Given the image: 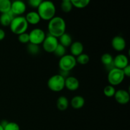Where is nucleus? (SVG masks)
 Returning <instances> with one entry per match:
<instances>
[{
    "mask_svg": "<svg viewBox=\"0 0 130 130\" xmlns=\"http://www.w3.org/2000/svg\"><path fill=\"white\" fill-rule=\"evenodd\" d=\"M53 53H54L56 57L61 58V57H62L63 56H64L66 55V48H65L64 46H63L61 45V44H60L58 43V46L55 48Z\"/></svg>",
    "mask_w": 130,
    "mask_h": 130,
    "instance_id": "26",
    "label": "nucleus"
},
{
    "mask_svg": "<svg viewBox=\"0 0 130 130\" xmlns=\"http://www.w3.org/2000/svg\"><path fill=\"white\" fill-rule=\"evenodd\" d=\"M124 73L123 70L118 68H113L109 71L107 75V80L110 85L118 86L123 83L124 79Z\"/></svg>",
    "mask_w": 130,
    "mask_h": 130,
    "instance_id": "5",
    "label": "nucleus"
},
{
    "mask_svg": "<svg viewBox=\"0 0 130 130\" xmlns=\"http://www.w3.org/2000/svg\"><path fill=\"white\" fill-rule=\"evenodd\" d=\"M85 104V100L82 96L77 95L75 96L71 99V105L73 109H80Z\"/></svg>",
    "mask_w": 130,
    "mask_h": 130,
    "instance_id": "18",
    "label": "nucleus"
},
{
    "mask_svg": "<svg viewBox=\"0 0 130 130\" xmlns=\"http://www.w3.org/2000/svg\"><path fill=\"white\" fill-rule=\"evenodd\" d=\"M37 9V12L41 20L49 21L55 16L56 6L52 1L44 0Z\"/></svg>",
    "mask_w": 130,
    "mask_h": 130,
    "instance_id": "2",
    "label": "nucleus"
},
{
    "mask_svg": "<svg viewBox=\"0 0 130 130\" xmlns=\"http://www.w3.org/2000/svg\"><path fill=\"white\" fill-rule=\"evenodd\" d=\"M44 0H28V4L29 6L33 8H38Z\"/></svg>",
    "mask_w": 130,
    "mask_h": 130,
    "instance_id": "30",
    "label": "nucleus"
},
{
    "mask_svg": "<svg viewBox=\"0 0 130 130\" xmlns=\"http://www.w3.org/2000/svg\"><path fill=\"white\" fill-rule=\"evenodd\" d=\"M11 5V0H0V13H5L10 11Z\"/></svg>",
    "mask_w": 130,
    "mask_h": 130,
    "instance_id": "22",
    "label": "nucleus"
},
{
    "mask_svg": "<svg viewBox=\"0 0 130 130\" xmlns=\"http://www.w3.org/2000/svg\"><path fill=\"white\" fill-rule=\"evenodd\" d=\"M69 74H70V72H69V71H62V70H60L59 74L60 75V76H62V77H64L65 79H66V77H67L69 76Z\"/></svg>",
    "mask_w": 130,
    "mask_h": 130,
    "instance_id": "32",
    "label": "nucleus"
},
{
    "mask_svg": "<svg viewBox=\"0 0 130 130\" xmlns=\"http://www.w3.org/2000/svg\"><path fill=\"white\" fill-rule=\"evenodd\" d=\"M123 72L124 73V75L125 77H129L130 76V66L128 65L126 67H124L123 69Z\"/></svg>",
    "mask_w": 130,
    "mask_h": 130,
    "instance_id": "31",
    "label": "nucleus"
},
{
    "mask_svg": "<svg viewBox=\"0 0 130 130\" xmlns=\"http://www.w3.org/2000/svg\"><path fill=\"white\" fill-rule=\"evenodd\" d=\"M0 130H4V128H3V127L1 125V124H0Z\"/></svg>",
    "mask_w": 130,
    "mask_h": 130,
    "instance_id": "35",
    "label": "nucleus"
},
{
    "mask_svg": "<svg viewBox=\"0 0 130 130\" xmlns=\"http://www.w3.org/2000/svg\"><path fill=\"white\" fill-rule=\"evenodd\" d=\"M72 3L71 1H62L60 5V8L62 11L64 13H69L72 10Z\"/></svg>",
    "mask_w": 130,
    "mask_h": 130,
    "instance_id": "27",
    "label": "nucleus"
},
{
    "mask_svg": "<svg viewBox=\"0 0 130 130\" xmlns=\"http://www.w3.org/2000/svg\"><path fill=\"white\" fill-rule=\"evenodd\" d=\"M58 44V38L53 36L52 35H50L49 34L46 36V38L43 41L42 45L43 48L46 52L47 53H53Z\"/></svg>",
    "mask_w": 130,
    "mask_h": 130,
    "instance_id": "8",
    "label": "nucleus"
},
{
    "mask_svg": "<svg viewBox=\"0 0 130 130\" xmlns=\"http://www.w3.org/2000/svg\"><path fill=\"white\" fill-rule=\"evenodd\" d=\"M29 43L37 45L42 44L46 36L45 32L40 28H34L32 29L29 33Z\"/></svg>",
    "mask_w": 130,
    "mask_h": 130,
    "instance_id": "7",
    "label": "nucleus"
},
{
    "mask_svg": "<svg viewBox=\"0 0 130 130\" xmlns=\"http://www.w3.org/2000/svg\"><path fill=\"white\" fill-rule=\"evenodd\" d=\"M76 62L80 65H86L90 61V57L86 53H81L76 58Z\"/></svg>",
    "mask_w": 130,
    "mask_h": 130,
    "instance_id": "24",
    "label": "nucleus"
},
{
    "mask_svg": "<svg viewBox=\"0 0 130 130\" xmlns=\"http://www.w3.org/2000/svg\"><path fill=\"white\" fill-rule=\"evenodd\" d=\"M25 18L28 24L30 25H37L41 20L38 13L35 11H29L26 14Z\"/></svg>",
    "mask_w": 130,
    "mask_h": 130,
    "instance_id": "15",
    "label": "nucleus"
},
{
    "mask_svg": "<svg viewBox=\"0 0 130 130\" xmlns=\"http://www.w3.org/2000/svg\"><path fill=\"white\" fill-rule=\"evenodd\" d=\"M84 50L83 44L79 41L72 42L71 45L70 46V52L71 55L74 57H77L81 53H83Z\"/></svg>",
    "mask_w": 130,
    "mask_h": 130,
    "instance_id": "14",
    "label": "nucleus"
},
{
    "mask_svg": "<svg viewBox=\"0 0 130 130\" xmlns=\"http://www.w3.org/2000/svg\"><path fill=\"white\" fill-rule=\"evenodd\" d=\"M48 30L50 35L58 38L66 32V21L61 17L55 16L48 21Z\"/></svg>",
    "mask_w": 130,
    "mask_h": 130,
    "instance_id": "1",
    "label": "nucleus"
},
{
    "mask_svg": "<svg viewBox=\"0 0 130 130\" xmlns=\"http://www.w3.org/2000/svg\"><path fill=\"white\" fill-rule=\"evenodd\" d=\"M116 91V90L115 87L110 85L105 86L104 89V94L105 95V96L109 98L113 97L115 95Z\"/></svg>",
    "mask_w": 130,
    "mask_h": 130,
    "instance_id": "25",
    "label": "nucleus"
},
{
    "mask_svg": "<svg viewBox=\"0 0 130 130\" xmlns=\"http://www.w3.org/2000/svg\"><path fill=\"white\" fill-rule=\"evenodd\" d=\"M27 9L26 5L22 0H14L11 2L10 11L14 16H22L25 12Z\"/></svg>",
    "mask_w": 130,
    "mask_h": 130,
    "instance_id": "9",
    "label": "nucleus"
},
{
    "mask_svg": "<svg viewBox=\"0 0 130 130\" xmlns=\"http://www.w3.org/2000/svg\"><path fill=\"white\" fill-rule=\"evenodd\" d=\"M69 100L65 96H61L58 98L57 100V107L60 111H64L68 108Z\"/></svg>",
    "mask_w": 130,
    "mask_h": 130,
    "instance_id": "20",
    "label": "nucleus"
},
{
    "mask_svg": "<svg viewBox=\"0 0 130 130\" xmlns=\"http://www.w3.org/2000/svg\"><path fill=\"white\" fill-rule=\"evenodd\" d=\"M59 40H58V43L65 48L69 47L72 43V39L71 36L68 33L65 32L64 34H62L61 36H60Z\"/></svg>",
    "mask_w": 130,
    "mask_h": 130,
    "instance_id": "19",
    "label": "nucleus"
},
{
    "mask_svg": "<svg viewBox=\"0 0 130 130\" xmlns=\"http://www.w3.org/2000/svg\"><path fill=\"white\" fill-rule=\"evenodd\" d=\"M76 57L72 56V55L66 54L64 56L60 58L58 62V67L60 70L66 71H70L73 69L76 66Z\"/></svg>",
    "mask_w": 130,
    "mask_h": 130,
    "instance_id": "6",
    "label": "nucleus"
},
{
    "mask_svg": "<svg viewBox=\"0 0 130 130\" xmlns=\"http://www.w3.org/2000/svg\"><path fill=\"white\" fill-rule=\"evenodd\" d=\"M115 100L118 104L121 105L127 104L130 100V95L128 91L123 89L116 90L114 95Z\"/></svg>",
    "mask_w": 130,
    "mask_h": 130,
    "instance_id": "10",
    "label": "nucleus"
},
{
    "mask_svg": "<svg viewBox=\"0 0 130 130\" xmlns=\"http://www.w3.org/2000/svg\"><path fill=\"white\" fill-rule=\"evenodd\" d=\"M11 32L19 36L22 33L26 32L29 27V24L24 16H15L13 19L10 25Z\"/></svg>",
    "mask_w": 130,
    "mask_h": 130,
    "instance_id": "3",
    "label": "nucleus"
},
{
    "mask_svg": "<svg viewBox=\"0 0 130 130\" xmlns=\"http://www.w3.org/2000/svg\"><path fill=\"white\" fill-rule=\"evenodd\" d=\"M62 1H71V0H62Z\"/></svg>",
    "mask_w": 130,
    "mask_h": 130,
    "instance_id": "36",
    "label": "nucleus"
},
{
    "mask_svg": "<svg viewBox=\"0 0 130 130\" xmlns=\"http://www.w3.org/2000/svg\"><path fill=\"white\" fill-rule=\"evenodd\" d=\"M4 130H20V126L15 122H8L4 127Z\"/></svg>",
    "mask_w": 130,
    "mask_h": 130,
    "instance_id": "29",
    "label": "nucleus"
},
{
    "mask_svg": "<svg viewBox=\"0 0 130 130\" xmlns=\"http://www.w3.org/2000/svg\"><path fill=\"white\" fill-rule=\"evenodd\" d=\"M112 46L113 49L117 52H123L126 47V42L125 39L121 36H116L112 39Z\"/></svg>",
    "mask_w": 130,
    "mask_h": 130,
    "instance_id": "11",
    "label": "nucleus"
},
{
    "mask_svg": "<svg viewBox=\"0 0 130 130\" xmlns=\"http://www.w3.org/2000/svg\"><path fill=\"white\" fill-rule=\"evenodd\" d=\"M73 7L78 9H83L86 8L91 2V0H71Z\"/></svg>",
    "mask_w": 130,
    "mask_h": 130,
    "instance_id": "21",
    "label": "nucleus"
},
{
    "mask_svg": "<svg viewBox=\"0 0 130 130\" xmlns=\"http://www.w3.org/2000/svg\"><path fill=\"white\" fill-rule=\"evenodd\" d=\"M113 63L115 68L123 70L124 67L129 65V60L124 54H118L114 58Z\"/></svg>",
    "mask_w": 130,
    "mask_h": 130,
    "instance_id": "12",
    "label": "nucleus"
},
{
    "mask_svg": "<svg viewBox=\"0 0 130 130\" xmlns=\"http://www.w3.org/2000/svg\"><path fill=\"white\" fill-rule=\"evenodd\" d=\"M18 40L20 43L22 44H27L29 43V33L24 32L19 34L18 36Z\"/></svg>",
    "mask_w": 130,
    "mask_h": 130,
    "instance_id": "28",
    "label": "nucleus"
},
{
    "mask_svg": "<svg viewBox=\"0 0 130 130\" xmlns=\"http://www.w3.org/2000/svg\"><path fill=\"white\" fill-rule=\"evenodd\" d=\"M8 121H6V120H2L1 121V123H0V124H1V125L3 127V128H4V127H5V126H6V124H8Z\"/></svg>",
    "mask_w": 130,
    "mask_h": 130,
    "instance_id": "34",
    "label": "nucleus"
},
{
    "mask_svg": "<svg viewBox=\"0 0 130 130\" xmlns=\"http://www.w3.org/2000/svg\"><path fill=\"white\" fill-rule=\"evenodd\" d=\"M14 17L15 16L11 11L5 13H1V15H0V24L3 27L10 26Z\"/></svg>",
    "mask_w": 130,
    "mask_h": 130,
    "instance_id": "17",
    "label": "nucleus"
},
{
    "mask_svg": "<svg viewBox=\"0 0 130 130\" xmlns=\"http://www.w3.org/2000/svg\"><path fill=\"white\" fill-rule=\"evenodd\" d=\"M113 60H114V58L110 53H104L101 57L102 63L109 71L111 70L112 69L114 68Z\"/></svg>",
    "mask_w": 130,
    "mask_h": 130,
    "instance_id": "16",
    "label": "nucleus"
},
{
    "mask_svg": "<svg viewBox=\"0 0 130 130\" xmlns=\"http://www.w3.org/2000/svg\"><path fill=\"white\" fill-rule=\"evenodd\" d=\"M48 87L53 92H60L65 88V78L58 74L51 76L47 82Z\"/></svg>",
    "mask_w": 130,
    "mask_h": 130,
    "instance_id": "4",
    "label": "nucleus"
},
{
    "mask_svg": "<svg viewBox=\"0 0 130 130\" xmlns=\"http://www.w3.org/2000/svg\"><path fill=\"white\" fill-rule=\"evenodd\" d=\"M5 36H6V33H5V30L0 28V41L3 40Z\"/></svg>",
    "mask_w": 130,
    "mask_h": 130,
    "instance_id": "33",
    "label": "nucleus"
},
{
    "mask_svg": "<svg viewBox=\"0 0 130 130\" xmlns=\"http://www.w3.org/2000/svg\"><path fill=\"white\" fill-rule=\"evenodd\" d=\"M79 87V81L74 76H69L65 79V88L68 90L74 91L77 90Z\"/></svg>",
    "mask_w": 130,
    "mask_h": 130,
    "instance_id": "13",
    "label": "nucleus"
},
{
    "mask_svg": "<svg viewBox=\"0 0 130 130\" xmlns=\"http://www.w3.org/2000/svg\"><path fill=\"white\" fill-rule=\"evenodd\" d=\"M27 50L29 54L32 55H36L40 52V47L39 45L29 43L27 46Z\"/></svg>",
    "mask_w": 130,
    "mask_h": 130,
    "instance_id": "23",
    "label": "nucleus"
}]
</instances>
